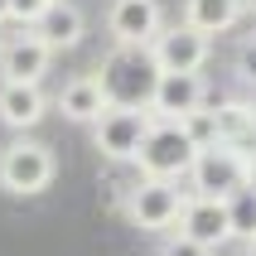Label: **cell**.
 <instances>
[{
  "mask_svg": "<svg viewBox=\"0 0 256 256\" xmlns=\"http://www.w3.org/2000/svg\"><path fill=\"white\" fill-rule=\"evenodd\" d=\"M97 82L106 92V106L150 112V97H155V82H160V63H155L150 48H121V44H112L106 58L97 63Z\"/></svg>",
  "mask_w": 256,
  "mask_h": 256,
  "instance_id": "6da1fadb",
  "label": "cell"
},
{
  "mask_svg": "<svg viewBox=\"0 0 256 256\" xmlns=\"http://www.w3.org/2000/svg\"><path fill=\"white\" fill-rule=\"evenodd\" d=\"M194 155H198V145L188 140L184 121H150L145 130L140 150H136V170L140 179H170V184H184L188 170H194Z\"/></svg>",
  "mask_w": 256,
  "mask_h": 256,
  "instance_id": "7a4b0ae2",
  "label": "cell"
},
{
  "mask_svg": "<svg viewBox=\"0 0 256 256\" xmlns=\"http://www.w3.org/2000/svg\"><path fill=\"white\" fill-rule=\"evenodd\" d=\"M184 198H188V188L170 184V179H136L121 194V213L140 232H174L179 213H184Z\"/></svg>",
  "mask_w": 256,
  "mask_h": 256,
  "instance_id": "3957f363",
  "label": "cell"
},
{
  "mask_svg": "<svg viewBox=\"0 0 256 256\" xmlns=\"http://www.w3.org/2000/svg\"><path fill=\"white\" fill-rule=\"evenodd\" d=\"M54 174H58V160H54V150H48L44 140L20 136V140H10L5 150H0V188L14 194V198L44 194V188L54 184Z\"/></svg>",
  "mask_w": 256,
  "mask_h": 256,
  "instance_id": "277c9868",
  "label": "cell"
},
{
  "mask_svg": "<svg viewBox=\"0 0 256 256\" xmlns=\"http://www.w3.org/2000/svg\"><path fill=\"white\" fill-rule=\"evenodd\" d=\"M188 194L194 198H222L228 203L232 194H242L246 188V160L232 155L228 145H208L194 155V170H188Z\"/></svg>",
  "mask_w": 256,
  "mask_h": 256,
  "instance_id": "5b68a950",
  "label": "cell"
},
{
  "mask_svg": "<svg viewBox=\"0 0 256 256\" xmlns=\"http://www.w3.org/2000/svg\"><path fill=\"white\" fill-rule=\"evenodd\" d=\"M155 116L150 112H130V106H106V112L92 121V145H97L102 160H112V164H130L136 150H140L145 130H150Z\"/></svg>",
  "mask_w": 256,
  "mask_h": 256,
  "instance_id": "8992f818",
  "label": "cell"
},
{
  "mask_svg": "<svg viewBox=\"0 0 256 256\" xmlns=\"http://www.w3.org/2000/svg\"><path fill=\"white\" fill-rule=\"evenodd\" d=\"M106 39L121 48H150L155 34L164 29V5L160 0H106Z\"/></svg>",
  "mask_w": 256,
  "mask_h": 256,
  "instance_id": "52a82bcc",
  "label": "cell"
},
{
  "mask_svg": "<svg viewBox=\"0 0 256 256\" xmlns=\"http://www.w3.org/2000/svg\"><path fill=\"white\" fill-rule=\"evenodd\" d=\"M160 72H203V63L213 58V39H203L188 24H164L150 44Z\"/></svg>",
  "mask_w": 256,
  "mask_h": 256,
  "instance_id": "ba28073f",
  "label": "cell"
},
{
  "mask_svg": "<svg viewBox=\"0 0 256 256\" xmlns=\"http://www.w3.org/2000/svg\"><path fill=\"white\" fill-rule=\"evenodd\" d=\"M208 106V82L203 72H160L155 97H150V116L155 121H184V116Z\"/></svg>",
  "mask_w": 256,
  "mask_h": 256,
  "instance_id": "9c48e42d",
  "label": "cell"
},
{
  "mask_svg": "<svg viewBox=\"0 0 256 256\" xmlns=\"http://www.w3.org/2000/svg\"><path fill=\"white\" fill-rule=\"evenodd\" d=\"M48 63H54V48H48L34 29H20V34H10L5 48H0V82H34V87H44Z\"/></svg>",
  "mask_w": 256,
  "mask_h": 256,
  "instance_id": "30bf717a",
  "label": "cell"
},
{
  "mask_svg": "<svg viewBox=\"0 0 256 256\" xmlns=\"http://www.w3.org/2000/svg\"><path fill=\"white\" fill-rule=\"evenodd\" d=\"M179 237H188V242L208 246V252L218 256V246L232 242V218H228V203L222 198H194L188 194L184 198V213H179Z\"/></svg>",
  "mask_w": 256,
  "mask_h": 256,
  "instance_id": "8fae6325",
  "label": "cell"
},
{
  "mask_svg": "<svg viewBox=\"0 0 256 256\" xmlns=\"http://www.w3.org/2000/svg\"><path fill=\"white\" fill-rule=\"evenodd\" d=\"M48 92L34 82H0V126H10V130H34L48 116Z\"/></svg>",
  "mask_w": 256,
  "mask_h": 256,
  "instance_id": "7c38bea8",
  "label": "cell"
},
{
  "mask_svg": "<svg viewBox=\"0 0 256 256\" xmlns=\"http://www.w3.org/2000/svg\"><path fill=\"white\" fill-rule=\"evenodd\" d=\"M54 106L63 112V121H72V126H92V121L106 112V92H102L97 72H78V78H68L63 92L54 97Z\"/></svg>",
  "mask_w": 256,
  "mask_h": 256,
  "instance_id": "4fadbf2b",
  "label": "cell"
},
{
  "mask_svg": "<svg viewBox=\"0 0 256 256\" xmlns=\"http://www.w3.org/2000/svg\"><path fill=\"white\" fill-rule=\"evenodd\" d=\"M242 14H246V0H184L179 24L198 29L203 39H218V34L242 24Z\"/></svg>",
  "mask_w": 256,
  "mask_h": 256,
  "instance_id": "5bb4252c",
  "label": "cell"
},
{
  "mask_svg": "<svg viewBox=\"0 0 256 256\" xmlns=\"http://www.w3.org/2000/svg\"><path fill=\"white\" fill-rule=\"evenodd\" d=\"M34 34H39L54 54H63V48H78V44L87 39V14L72 5V0H54L48 10H44V20L34 24Z\"/></svg>",
  "mask_w": 256,
  "mask_h": 256,
  "instance_id": "9a60e30c",
  "label": "cell"
},
{
  "mask_svg": "<svg viewBox=\"0 0 256 256\" xmlns=\"http://www.w3.org/2000/svg\"><path fill=\"white\" fill-rule=\"evenodd\" d=\"M228 218H232V242L246 246L256 237V194H246V188L232 194V198H228Z\"/></svg>",
  "mask_w": 256,
  "mask_h": 256,
  "instance_id": "2e32d148",
  "label": "cell"
},
{
  "mask_svg": "<svg viewBox=\"0 0 256 256\" xmlns=\"http://www.w3.org/2000/svg\"><path fill=\"white\" fill-rule=\"evenodd\" d=\"M232 72H237V82H242V87H256V29L237 44V54H232Z\"/></svg>",
  "mask_w": 256,
  "mask_h": 256,
  "instance_id": "e0dca14e",
  "label": "cell"
},
{
  "mask_svg": "<svg viewBox=\"0 0 256 256\" xmlns=\"http://www.w3.org/2000/svg\"><path fill=\"white\" fill-rule=\"evenodd\" d=\"M184 130H188V140L198 145V150H208V145H218V126H213V112L203 106V112L184 116Z\"/></svg>",
  "mask_w": 256,
  "mask_h": 256,
  "instance_id": "ac0fdd59",
  "label": "cell"
},
{
  "mask_svg": "<svg viewBox=\"0 0 256 256\" xmlns=\"http://www.w3.org/2000/svg\"><path fill=\"white\" fill-rule=\"evenodd\" d=\"M48 5H54V0H10V20H14L20 29H34V24L44 20Z\"/></svg>",
  "mask_w": 256,
  "mask_h": 256,
  "instance_id": "d6986e66",
  "label": "cell"
},
{
  "mask_svg": "<svg viewBox=\"0 0 256 256\" xmlns=\"http://www.w3.org/2000/svg\"><path fill=\"white\" fill-rule=\"evenodd\" d=\"M155 256H213V252L198 246V242H188V237H179V232H164V242H160Z\"/></svg>",
  "mask_w": 256,
  "mask_h": 256,
  "instance_id": "ffe728a7",
  "label": "cell"
},
{
  "mask_svg": "<svg viewBox=\"0 0 256 256\" xmlns=\"http://www.w3.org/2000/svg\"><path fill=\"white\" fill-rule=\"evenodd\" d=\"M246 194H256V160L246 164Z\"/></svg>",
  "mask_w": 256,
  "mask_h": 256,
  "instance_id": "44dd1931",
  "label": "cell"
},
{
  "mask_svg": "<svg viewBox=\"0 0 256 256\" xmlns=\"http://www.w3.org/2000/svg\"><path fill=\"white\" fill-rule=\"evenodd\" d=\"M5 20H10V0H0V24H5Z\"/></svg>",
  "mask_w": 256,
  "mask_h": 256,
  "instance_id": "7402d4cb",
  "label": "cell"
},
{
  "mask_svg": "<svg viewBox=\"0 0 256 256\" xmlns=\"http://www.w3.org/2000/svg\"><path fill=\"white\" fill-rule=\"evenodd\" d=\"M246 256H256V237H252V242H246Z\"/></svg>",
  "mask_w": 256,
  "mask_h": 256,
  "instance_id": "603a6c76",
  "label": "cell"
},
{
  "mask_svg": "<svg viewBox=\"0 0 256 256\" xmlns=\"http://www.w3.org/2000/svg\"><path fill=\"white\" fill-rule=\"evenodd\" d=\"M246 14H256V0H246Z\"/></svg>",
  "mask_w": 256,
  "mask_h": 256,
  "instance_id": "cb8c5ba5",
  "label": "cell"
},
{
  "mask_svg": "<svg viewBox=\"0 0 256 256\" xmlns=\"http://www.w3.org/2000/svg\"><path fill=\"white\" fill-rule=\"evenodd\" d=\"M252 126H256V97H252Z\"/></svg>",
  "mask_w": 256,
  "mask_h": 256,
  "instance_id": "d4e9b609",
  "label": "cell"
},
{
  "mask_svg": "<svg viewBox=\"0 0 256 256\" xmlns=\"http://www.w3.org/2000/svg\"><path fill=\"white\" fill-rule=\"evenodd\" d=\"M0 48H5V34H0Z\"/></svg>",
  "mask_w": 256,
  "mask_h": 256,
  "instance_id": "484cf974",
  "label": "cell"
}]
</instances>
